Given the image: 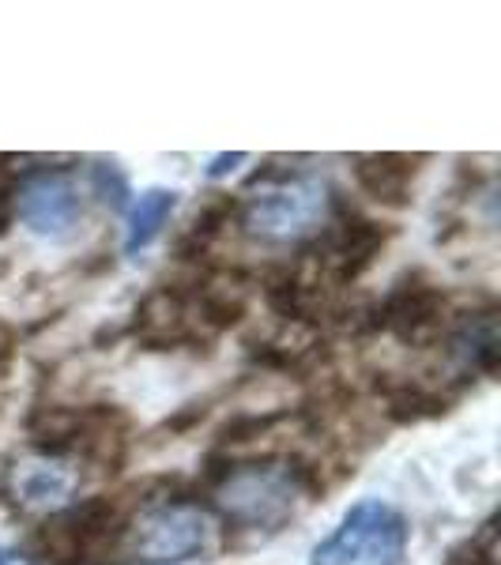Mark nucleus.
Segmentation results:
<instances>
[{"mask_svg":"<svg viewBox=\"0 0 501 565\" xmlns=\"http://www.w3.org/2000/svg\"><path fill=\"white\" fill-rule=\"evenodd\" d=\"M321 490V479L302 463H234L231 476L215 487V505L234 532L279 535L295 521L302 501Z\"/></svg>","mask_w":501,"mask_h":565,"instance_id":"nucleus-1","label":"nucleus"},{"mask_svg":"<svg viewBox=\"0 0 501 565\" xmlns=\"http://www.w3.org/2000/svg\"><path fill=\"white\" fill-rule=\"evenodd\" d=\"M332 212V189L317 174L295 170H260L253 178V193L242 204V231L268 245L306 242L324 231Z\"/></svg>","mask_w":501,"mask_h":565,"instance_id":"nucleus-2","label":"nucleus"},{"mask_svg":"<svg viewBox=\"0 0 501 565\" xmlns=\"http://www.w3.org/2000/svg\"><path fill=\"white\" fill-rule=\"evenodd\" d=\"M129 527V509L121 498H84L45 516L34 532V554L50 565H95L121 558V540Z\"/></svg>","mask_w":501,"mask_h":565,"instance_id":"nucleus-3","label":"nucleus"},{"mask_svg":"<svg viewBox=\"0 0 501 565\" xmlns=\"http://www.w3.org/2000/svg\"><path fill=\"white\" fill-rule=\"evenodd\" d=\"M407 527L404 513L381 498L354 501L343 521L309 551V565H404Z\"/></svg>","mask_w":501,"mask_h":565,"instance_id":"nucleus-4","label":"nucleus"},{"mask_svg":"<svg viewBox=\"0 0 501 565\" xmlns=\"http://www.w3.org/2000/svg\"><path fill=\"white\" fill-rule=\"evenodd\" d=\"M215 524L189 498H151L136 516H129L121 540V558L136 562H189L212 546Z\"/></svg>","mask_w":501,"mask_h":565,"instance_id":"nucleus-5","label":"nucleus"},{"mask_svg":"<svg viewBox=\"0 0 501 565\" xmlns=\"http://www.w3.org/2000/svg\"><path fill=\"white\" fill-rule=\"evenodd\" d=\"M79 487V471L68 457L53 452H23L12 457L0 476V498L20 516H53L72 505V494Z\"/></svg>","mask_w":501,"mask_h":565,"instance_id":"nucleus-6","label":"nucleus"},{"mask_svg":"<svg viewBox=\"0 0 501 565\" xmlns=\"http://www.w3.org/2000/svg\"><path fill=\"white\" fill-rule=\"evenodd\" d=\"M15 218L31 234L50 242H65L84 218V189L72 170H39L15 185Z\"/></svg>","mask_w":501,"mask_h":565,"instance_id":"nucleus-7","label":"nucleus"},{"mask_svg":"<svg viewBox=\"0 0 501 565\" xmlns=\"http://www.w3.org/2000/svg\"><path fill=\"white\" fill-rule=\"evenodd\" d=\"M445 324V295L434 279H426L423 271H407L393 282L381 306L373 309L370 328H385L388 335H396L399 343L423 348L430 343Z\"/></svg>","mask_w":501,"mask_h":565,"instance_id":"nucleus-8","label":"nucleus"},{"mask_svg":"<svg viewBox=\"0 0 501 565\" xmlns=\"http://www.w3.org/2000/svg\"><path fill=\"white\" fill-rule=\"evenodd\" d=\"M388 242V231L373 218L362 215H343L335 223H324L321 249H317V264H321V276L328 282H340L348 287L359 276H366L373 260L381 257Z\"/></svg>","mask_w":501,"mask_h":565,"instance_id":"nucleus-9","label":"nucleus"},{"mask_svg":"<svg viewBox=\"0 0 501 565\" xmlns=\"http://www.w3.org/2000/svg\"><path fill=\"white\" fill-rule=\"evenodd\" d=\"M129 332L140 340L143 351H178L200 340V328H193L185 295L178 287H170V282L140 298Z\"/></svg>","mask_w":501,"mask_h":565,"instance_id":"nucleus-10","label":"nucleus"},{"mask_svg":"<svg viewBox=\"0 0 501 565\" xmlns=\"http://www.w3.org/2000/svg\"><path fill=\"white\" fill-rule=\"evenodd\" d=\"M418 154H354V181L370 200L385 207H404L412 200V185L418 178Z\"/></svg>","mask_w":501,"mask_h":565,"instance_id":"nucleus-11","label":"nucleus"},{"mask_svg":"<svg viewBox=\"0 0 501 565\" xmlns=\"http://www.w3.org/2000/svg\"><path fill=\"white\" fill-rule=\"evenodd\" d=\"M498 324H494V309L487 313H471L449 340V354L460 362L463 373L471 377H490L498 370Z\"/></svg>","mask_w":501,"mask_h":565,"instance_id":"nucleus-12","label":"nucleus"},{"mask_svg":"<svg viewBox=\"0 0 501 565\" xmlns=\"http://www.w3.org/2000/svg\"><path fill=\"white\" fill-rule=\"evenodd\" d=\"M178 196H181L178 189L151 185V189H143V193L132 200V207H129V226H125V253H129V257H136V253H143L154 238H159L162 226H167V223H170V215H174Z\"/></svg>","mask_w":501,"mask_h":565,"instance_id":"nucleus-13","label":"nucleus"},{"mask_svg":"<svg viewBox=\"0 0 501 565\" xmlns=\"http://www.w3.org/2000/svg\"><path fill=\"white\" fill-rule=\"evenodd\" d=\"M238 215V200L231 193H207L204 204L196 207L193 223L185 226V234L178 238V257H204L207 245H212L218 234H223V226L231 223V218Z\"/></svg>","mask_w":501,"mask_h":565,"instance_id":"nucleus-14","label":"nucleus"},{"mask_svg":"<svg viewBox=\"0 0 501 565\" xmlns=\"http://www.w3.org/2000/svg\"><path fill=\"white\" fill-rule=\"evenodd\" d=\"M185 302H193L200 321H204L207 328H215V332L242 324V317H245V295L234 287V282L207 279V282H200L193 295H185Z\"/></svg>","mask_w":501,"mask_h":565,"instance_id":"nucleus-15","label":"nucleus"},{"mask_svg":"<svg viewBox=\"0 0 501 565\" xmlns=\"http://www.w3.org/2000/svg\"><path fill=\"white\" fill-rule=\"evenodd\" d=\"M377 388L385 392V412L393 423H418L445 412V399L418 381H377Z\"/></svg>","mask_w":501,"mask_h":565,"instance_id":"nucleus-16","label":"nucleus"},{"mask_svg":"<svg viewBox=\"0 0 501 565\" xmlns=\"http://www.w3.org/2000/svg\"><path fill=\"white\" fill-rule=\"evenodd\" d=\"M287 418V412H242L234 415L231 423L218 430V452L231 449V445H245L257 441V437H268L279 423Z\"/></svg>","mask_w":501,"mask_h":565,"instance_id":"nucleus-17","label":"nucleus"},{"mask_svg":"<svg viewBox=\"0 0 501 565\" xmlns=\"http://www.w3.org/2000/svg\"><path fill=\"white\" fill-rule=\"evenodd\" d=\"M90 178H95L98 196H103L109 207H121L125 204V196H129V181H125V174L114 167V162H98Z\"/></svg>","mask_w":501,"mask_h":565,"instance_id":"nucleus-18","label":"nucleus"},{"mask_svg":"<svg viewBox=\"0 0 501 565\" xmlns=\"http://www.w3.org/2000/svg\"><path fill=\"white\" fill-rule=\"evenodd\" d=\"M238 162H245V154L242 151H234V154H215L212 159V167H207V178H223V174H231Z\"/></svg>","mask_w":501,"mask_h":565,"instance_id":"nucleus-19","label":"nucleus"},{"mask_svg":"<svg viewBox=\"0 0 501 565\" xmlns=\"http://www.w3.org/2000/svg\"><path fill=\"white\" fill-rule=\"evenodd\" d=\"M0 565H39L26 551H15V546H4L0 543Z\"/></svg>","mask_w":501,"mask_h":565,"instance_id":"nucleus-20","label":"nucleus"},{"mask_svg":"<svg viewBox=\"0 0 501 565\" xmlns=\"http://www.w3.org/2000/svg\"><path fill=\"white\" fill-rule=\"evenodd\" d=\"M12 354H15V332L4 321H0V366H4Z\"/></svg>","mask_w":501,"mask_h":565,"instance_id":"nucleus-21","label":"nucleus"}]
</instances>
